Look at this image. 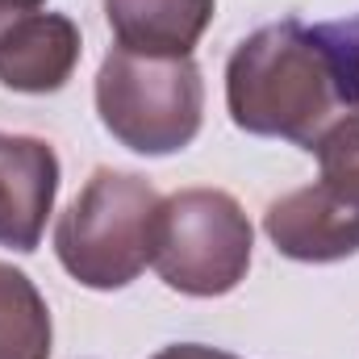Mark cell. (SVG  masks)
<instances>
[{
	"label": "cell",
	"mask_w": 359,
	"mask_h": 359,
	"mask_svg": "<svg viewBox=\"0 0 359 359\" xmlns=\"http://www.w3.org/2000/svg\"><path fill=\"white\" fill-rule=\"evenodd\" d=\"M55 322L38 284L13 264H0V359H50Z\"/></svg>",
	"instance_id": "obj_9"
},
{
	"label": "cell",
	"mask_w": 359,
	"mask_h": 359,
	"mask_svg": "<svg viewBox=\"0 0 359 359\" xmlns=\"http://www.w3.org/2000/svg\"><path fill=\"white\" fill-rule=\"evenodd\" d=\"M213 0H104L113 42L151 59H188L213 25Z\"/></svg>",
	"instance_id": "obj_8"
},
{
	"label": "cell",
	"mask_w": 359,
	"mask_h": 359,
	"mask_svg": "<svg viewBox=\"0 0 359 359\" xmlns=\"http://www.w3.org/2000/svg\"><path fill=\"white\" fill-rule=\"evenodd\" d=\"M163 196L138 172L96 168L55 222V255L63 271L92 292L134 284L155 259V226Z\"/></svg>",
	"instance_id": "obj_2"
},
{
	"label": "cell",
	"mask_w": 359,
	"mask_h": 359,
	"mask_svg": "<svg viewBox=\"0 0 359 359\" xmlns=\"http://www.w3.org/2000/svg\"><path fill=\"white\" fill-rule=\"evenodd\" d=\"M38 8H46V0H0V34L13 21H21L25 13H38Z\"/></svg>",
	"instance_id": "obj_12"
},
{
	"label": "cell",
	"mask_w": 359,
	"mask_h": 359,
	"mask_svg": "<svg viewBox=\"0 0 359 359\" xmlns=\"http://www.w3.org/2000/svg\"><path fill=\"white\" fill-rule=\"evenodd\" d=\"M226 109L243 134L309 151L330 121L359 109V17H284L247 34L226 63Z\"/></svg>",
	"instance_id": "obj_1"
},
{
	"label": "cell",
	"mask_w": 359,
	"mask_h": 359,
	"mask_svg": "<svg viewBox=\"0 0 359 359\" xmlns=\"http://www.w3.org/2000/svg\"><path fill=\"white\" fill-rule=\"evenodd\" d=\"M309 155L322 168L318 184L330 196H339L347 209L359 213V109L343 113L339 121H330L318 134V142L309 147Z\"/></svg>",
	"instance_id": "obj_10"
},
{
	"label": "cell",
	"mask_w": 359,
	"mask_h": 359,
	"mask_svg": "<svg viewBox=\"0 0 359 359\" xmlns=\"http://www.w3.org/2000/svg\"><path fill=\"white\" fill-rule=\"evenodd\" d=\"M84 55L80 25L67 13H25L0 34V84L25 96H50L67 88Z\"/></svg>",
	"instance_id": "obj_7"
},
{
	"label": "cell",
	"mask_w": 359,
	"mask_h": 359,
	"mask_svg": "<svg viewBox=\"0 0 359 359\" xmlns=\"http://www.w3.org/2000/svg\"><path fill=\"white\" fill-rule=\"evenodd\" d=\"M251 251L255 226L226 188H180L163 196L151 268L172 292L201 301L234 292L247 280Z\"/></svg>",
	"instance_id": "obj_4"
},
{
	"label": "cell",
	"mask_w": 359,
	"mask_h": 359,
	"mask_svg": "<svg viewBox=\"0 0 359 359\" xmlns=\"http://www.w3.org/2000/svg\"><path fill=\"white\" fill-rule=\"evenodd\" d=\"M264 234L284 259L297 264H339L359 255V213L322 184L276 196L264 213Z\"/></svg>",
	"instance_id": "obj_6"
},
{
	"label": "cell",
	"mask_w": 359,
	"mask_h": 359,
	"mask_svg": "<svg viewBox=\"0 0 359 359\" xmlns=\"http://www.w3.org/2000/svg\"><path fill=\"white\" fill-rule=\"evenodd\" d=\"M96 117L134 155L163 159L192 147L205 121V80L188 59H151L113 46L96 72Z\"/></svg>",
	"instance_id": "obj_3"
},
{
	"label": "cell",
	"mask_w": 359,
	"mask_h": 359,
	"mask_svg": "<svg viewBox=\"0 0 359 359\" xmlns=\"http://www.w3.org/2000/svg\"><path fill=\"white\" fill-rule=\"evenodd\" d=\"M151 359H238V355H230L222 347H205V343H172V347L155 351Z\"/></svg>",
	"instance_id": "obj_11"
},
{
	"label": "cell",
	"mask_w": 359,
	"mask_h": 359,
	"mask_svg": "<svg viewBox=\"0 0 359 359\" xmlns=\"http://www.w3.org/2000/svg\"><path fill=\"white\" fill-rule=\"evenodd\" d=\"M59 155L46 138L0 134V247L29 255L59 196Z\"/></svg>",
	"instance_id": "obj_5"
}]
</instances>
